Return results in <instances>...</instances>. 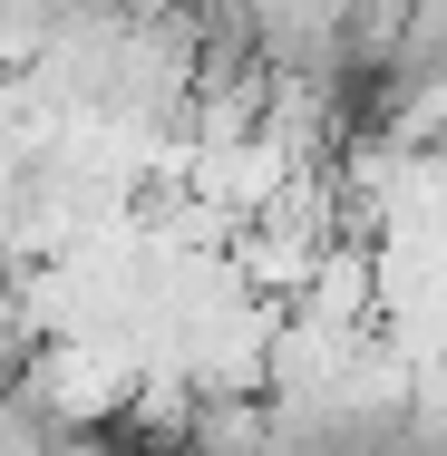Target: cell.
I'll return each instance as SVG.
<instances>
[{"instance_id":"cell-1","label":"cell","mask_w":447,"mask_h":456,"mask_svg":"<svg viewBox=\"0 0 447 456\" xmlns=\"http://www.w3.org/2000/svg\"><path fill=\"white\" fill-rule=\"evenodd\" d=\"M49 437H59V418L10 379V388H0V456H49Z\"/></svg>"},{"instance_id":"cell-2","label":"cell","mask_w":447,"mask_h":456,"mask_svg":"<svg viewBox=\"0 0 447 456\" xmlns=\"http://www.w3.org/2000/svg\"><path fill=\"white\" fill-rule=\"evenodd\" d=\"M49 456H117V447H107L97 428H59V437H49Z\"/></svg>"}]
</instances>
